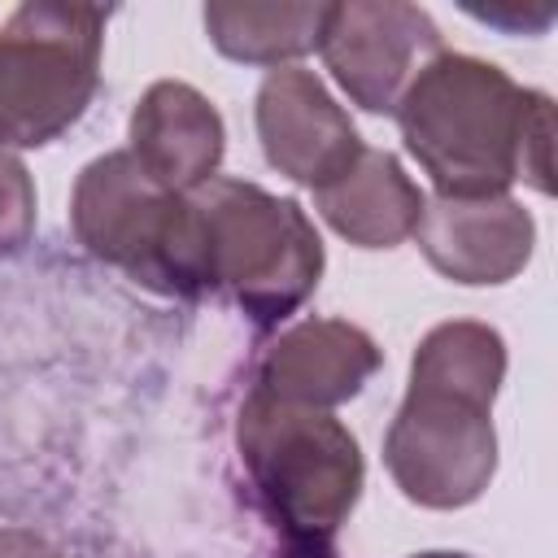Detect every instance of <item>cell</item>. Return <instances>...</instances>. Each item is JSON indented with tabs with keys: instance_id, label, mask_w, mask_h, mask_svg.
I'll list each match as a JSON object with an SVG mask.
<instances>
[{
	"instance_id": "obj_1",
	"label": "cell",
	"mask_w": 558,
	"mask_h": 558,
	"mask_svg": "<svg viewBox=\"0 0 558 558\" xmlns=\"http://www.w3.org/2000/svg\"><path fill=\"white\" fill-rule=\"evenodd\" d=\"M405 153L436 196H506L514 179L554 192V105L471 52L432 57L397 105Z\"/></svg>"
},
{
	"instance_id": "obj_2",
	"label": "cell",
	"mask_w": 558,
	"mask_h": 558,
	"mask_svg": "<svg viewBox=\"0 0 558 558\" xmlns=\"http://www.w3.org/2000/svg\"><path fill=\"white\" fill-rule=\"evenodd\" d=\"M235 449L266 523L292 549H327L366 484L357 436L331 410L275 401L253 388L235 418Z\"/></svg>"
},
{
	"instance_id": "obj_3",
	"label": "cell",
	"mask_w": 558,
	"mask_h": 558,
	"mask_svg": "<svg viewBox=\"0 0 558 558\" xmlns=\"http://www.w3.org/2000/svg\"><path fill=\"white\" fill-rule=\"evenodd\" d=\"M74 240L105 266H118L148 292L196 301L205 279V227L192 196L161 187L118 148L87 161L70 196Z\"/></svg>"
},
{
	"instance_id": "obj_4",
	"label": "cell",
	"mask_w": 558,
	"mask_h": 558,
	"mask_svg": "<svg viewBox=\"0 0 558 558\" xmlns=\"http://www.w3.org/2000/svg\"><path fill=\"white\" fill-rule=\"evenodd\" d=\"M192 201L205 227L209 292H227L257 327H279L314 296L327 253L301 201L248 179H209Z\"/></svg>"
},
{
	"instance_id": "obj_5",
	"label": "cell",
	"mask_w": 558,
	"mask_h": 558,
	"mask_svg": "<svg viewBox=\"0 0 558 558\" xmlns=\"http://www.w3.org/2000/svg\"><path fill=\"white\" fill-rule=\"evenodd\" d=\"M109 9L31 0L0 31V148L61 140L100 87Z\"/></svg>"
},
{
	"instance_id": "obj_6",
	"label": "cell",
	"mask_w": 558,
	"mask_h": 558,
	"mask_svg": "<svg viewBox=\"0 0 558 558\" xmlns=\"http://www.w3.org/2000/svg\"><path fill=\"white\" fill-rule=\"evenodd\" d=\"M384 466L392 484L427 510H462L497 475L493 405L436 384H410L388 432Z\"/></svg>"
},
{
	"instance_id": "obj_7",
	"label": "cell",
	"mask_w": 558,
	"mask_h": 558,
	"mask_svg": "<svg viewBox=\"0 0 558 558\" xmlns=\"http://www.w3.org/2000/svg\"><path fill=\"white\" fill-rule=\"evenodd\" d=\"M323 65L340 92L366 113H397L418 70L445 52L440 26L427 9L405 0H349L327 4L318 35Z\"/></svg>"
},
{
	"instance_id": "obj_8",
	"label": "cell",
	"mask_w": 558,
	"mask_h": 558,
	"mask_svg": "<svg viewBox=\"0 0 558 558\" xmlns=\"http://www.w3.org/2000/svg\"><path fill=\"white\" fill-rule=\"evenodd\" d=\"M253 118L266 161L310 192L340 179L366 148L323 78L301 65H279L262 78Z\"/></svg>"
},
{
	"instance_id": "obj_9",
	"label": "cell",
	"mask_w": 558,
	"mask_h": 558,
	"mask_svg": "<svg viewBox=\"0 0 558 558\" xmlns=\"http://www.w3.org/2000/svg\"><path fill=\"white\" fill-rule=\"evenodd\" d=\"M427 266L462 288L510 283L536 248V222L514 196H432L414 222Z\"/></svg>"
},
{
	"instance_id": "obj_10",
	"label": "cell",
	"mask_w": 558,
	"mask_h": 558,
	"mask_svg": "<svg viewBox=\"0 0 558 558\" xmlns=\"http://www.w3.org/2000/svg\"><path fill=\"white\" fill-rule=\"evenodd\" d=\"M384 349L349 318H301L279 331L257 362V392L310 410H331L353 401L375 371Z\"/></svg>"
},
{
	"instance_id": "obj_11",
	"label": "cell",
	"mask_w": 558,
	"mask_h": 558,
	"mask_svg": "<svg viewBox=\"0 0 558 558\" xmlns=\"http://www.w3.org/2000/svg\"><path fill=\"white\" fill-rule=\"evenodd\" d=\"M131 157L161 187L192 196L209 179H218L227 153L222 113L205 92L183 78H157L140 105L131 109Z\"/></svg>"
},
{
	"instance_id": "obj_12",
	"label": "cell",
	"mask_w": 558,
	"mask_h": 558,
	"mask_svg": "<svg viewBox=\"0 0 558 558\" xmlns=\"http://www.w3.org/2000/svg\"><path fill=\"white\" fill-rule=\"evenodd\" d=\"M423 192L405 166L384 148H362V157L314 192L318 218L357 248H392L414 235L423 214Z\"/></svg>"
},
{
	"instance_id": "obj_13",
	"label": "cell",
	"mask_w": 558,
	"mask_h": 558,
	"mask_svg": "<svg viewBox=\"0 0 558 558\" xmlns=\"http://www.w3.org/2000/svg\"><path fill=\"white\" fill-rule=\"evenodd\" d=\"M327 22V4H240L214 0L205 4L209 44L240 65H288L318 48Z\"/></svg>"
},
{
	"instance_id": "obj_14",
	"label": "cell",
	"mask_w": 558,
	"mask_h": 558,
	"mask_svg": "<svg viewBox=\"0 0 558 558\" xmlns=\"http://www.w3.org/2000/svg\"><path fill=\"white\" fill-rule=\"evenodd\" d=\"M506 379V340L497 327L475 318L436 323L410 362V384H436L449 392H466L480 401H497Z\"/></svg>"
},
{
	"instance_id": "obj_15",
	"label": "cell",
	"mask_w": 558,
	"mask_h": 558,
	"mask_svg": "<svg viewBox=\"0 0 558 558\" xmlns=\"http://www.w3.org/2000/svg\"><path fill=\"white\" fill-rule=\"evenodd\" d=\"M35 231V179L13 148H0V253H17Z\"/></svg>"
},
{
	"instance_id": "obj_16",
	"label": "cell",
	"mask_w": 558,
	"mask_h": 558,
	"mask_svg": "<svg viewBox=\"0 0 558 558\" xmlns=\"http://www.w3.org/2000/svg\"><path fill=\"white\" fill-rule=\"evenodd\" d=\"M0 558H65L35 527H0Z\"/></svg>"
},
{
	"instance_id": "obj_17",
	"label": "cell",
	"mask_w": 558,
	"mask_h": 558,
	"mask_svg": "<svg viewBox=\"0 0 558 558\" xmlns=\"http://www.w3.org/2000/svg\"><path fill=\"white\" fill-rule=\"evenodd\" d=\"M410 558H471V554H458V549H423V554H410Z\"/></svg>"
},
{
	"instance_id": "obj_18",
	"label": "cell",
	"mask_w": 558,
	"mask_h": 558,
	"mask_svg": "<svg viewBox=\"0 0 558 558\" xmlns=\"http://www.w3.org/2000/svg\"><path fill=\"white\" fill-rule=\"evenodd\" d=\"M292 558H331V554H327V549H296Z\"/></svg>"
}]
</instances>
